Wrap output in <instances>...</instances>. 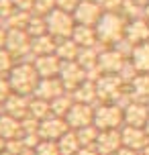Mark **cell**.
Wrapping results in <instances>:
<instances>
[{
    "instance_id": "obj_1",
    "label": "cell",
    "mask_w": 149,
    "mask_h": 155,
    "mask_svg": "<svg viewBox=\"0 0 149 155\" xmlns=\"http://www.w3.org/2000/svg\"><path fill=\"white\" fill-rule=\"evenodd\" d=\"M127 21L121 12H104L100 16V21L96 25V35H98V43L106 47L117 45L121 39H125V29Z\"/></svg>"
},
{
    "instance_id": "obj_2",
    "label": "cell",
    "mask_w": 149,
    "mask_h": 155,
    "mask_svg": "<svg viewBox=\"0 0 149 155\" xmlns=\"http://www.w3.org/2000/svg\"><path fill=\"white\" fill-rule=\"evenodd\" d=\"M39 74L35 70L33 61H16L12 71L8 74V82L12 86L15 94H23V96H33L37 86H39Z\"/></svg>"
},
{
    "instance_id": "obj_3",
    "label": "cell",
    "mask_w": 149,
    "mask_h": 155,
    "mask_svg": "<svg viewBox=\"0 0 149 155\" xmlns=\"http://www.w3.org/2000/svg\"><path fill=\"white\" fill-rule=\"evenodd\" d=\"M94 127L98 131H110V129H123L125 127V114L117 102H100L94 106Z\"/></svg>"
},
{
    "instance_id": "obj_4",
    "label": "cell",
    "mask_w": 149,
    "mask_h": 155,
    "mask_svg": "<svg viewBox=\"0 0 149 155\" xmlns=\"http://www.w3.org/2000/svg\"><path fill=\"white\" fill-rule=\"evenodd\" d=\"M45 25H47V33L51 37H55L57 41H59V39L71 37V33L76 29L74 15H71V12H65V10H59V8L51 10V12L45 16Z\"/></svg>"
},
{
    "instance_id": "obj_5",
    "label": "cell",
    "mask_w": 149,
    "mask_h": 155,
    "mask_svg": "<svg viewBox=\"0 0 149 155\" xmlns=\"http://www.w3.org/2000/svg\"><path fill=\"white\" fill-rule=\"evenodd\" d=\"M6 49L16 57V61H33L31 55V35L23 29H8Z\"/></svg>"
},
{
    "instance_id": "obj_6",
    "label": "cell",
    "mask_w": 149,
    "mask_h": 155,
    "mask_svg": "<svg viewBox=\"0 0 149 155\" xmlns=\"http://www.w3.org/2000/svg\"><path fill=\"white\" fill-rule=\"evenodd\" d=\"M125 82L118 78V74H102L96 80L98 90V102H117V98L125 92Z\"/></svg>"
},
{
    "instance_id": "obj_7",
    "label": "cell",
    "mask_w": 149,
    "mask_h": 155,
    "mask_svg": "<svg viewBox=\"0 0 149 155\" xmlns=\"http://www.w3.org/2000/svg\"><path fill=\"white\" fill-rule=\"evenodd\" d=\"M76 25H86V27H96L100 16L104 15L98 0H80L78 8L71 12Z\"/></svg>"
},
{
    "instance_id": "obj_8",
    "label": "cell",
    "mask_w": 149,
    "mask_h": 155,
    "mask_svg": "<svg viewBox=\"0 0 149 155\" xmlns=\"http://www.w3.org/2000/svg\"><path fill=\"white\" fill-rule=\"evenodd\" d=\"M65 123L70 124V129H74V131L94 124V106L84 104V102H74L70 112L65 114Z\"/></svg>"
},
{
    "instance_id": "obj_9",
    "label": "cell",
    "mask_w": 149,
    "mask_h": 155,
    "mask_svg": "<svg viewBox=\"0 0 149 155\" xmlns=\"http://www.w3.org/2000/svg\"><path fill=\"white\" fill-rule=\"evenodd\" d=\"M68 131H70V124L61 116L49 114L47 118H43L39 123V135L43 141H59Z\"/></svg>"
},
{
    "instance_id": "obj_10",
    "label": "cell",
    "mask_w": 149,
    "mask_h": 155,
    "mask_svg": "<svg viewBox=\"0 0 149 155\" xmlns=\"http://www.w3.org/2000/svg\"><path fill=\"white\" fill-rule=\"evenodd\" d=\"M59 80H61L63 88L68 90V92H71V90H76L84 80H88L86 78V70L80 65L78 61H63L61 63V70H59Z\"/></svg>"
},
{
    "instance_id": "obj_11",
    "label": "cell",
    "mask_w": 149,
    "mask_h": 155,
    "mask_svg": "<svg viewBox=\"0 0 149 155\" xmlns=\"http://www.w3.org/2000/svg\"><path fill=\"white\" fill-rule=\"evenodd\" d=\"M127 57L118 53L114 47H102L100 55H98V70L102 74H118L125 65Z\"/></svg>"
},
{
    "instance_id": "obj_12",
    "label": "cell",
    "mask_w": 149,
    "mask_h": 155,
    "mask_svg": "<svg viewBox=\"0 0 149 155\" xmlns=\"http://www.w3.org/2000/svg\"><path fill=\"white\" fill-rule=\"evenodd\" d=\"M96 151L100 155H114L118 149L123 147V137L121 129H110V131H100L96 139Z\"/></svg>"
},
{
    "instance_id": "obj_13",
    "label": "cell",
    "mask_w": 149,
    "mask_h": 155,
    "mask_svg": "<svg viewBox=\"0 0 149 155\" xmlns=\"http://www.w3.org/2000/svg\"><path fill=\"white\" fill-rule=\"evenodd\" d=\"M121 137H123V145L129 149H135L141 153L143 149L149 145V135L145 133L143 127H123L121 129Z\"/></svg>"
},
{
    "instance_id": "obj_14",
    "label": "cell",
    "mask_w": 149,
    "mask_h": 155,
    "mask_svg": "<svg viewBox=\"0 0 149 155\" xmlns=\"http://www.w3.org/2000/svg\"><path fill=\"white\" fill-rule=\"evenodd\" d=\"M61 63L63 61L55 53L33 57V65H35L39 78H57L59 76V70H61Z\"/></svg>"
},
{
    "instance_id": "obj_15",
    "label": "cell",
    "mask_w": 149,
    "mask_h": 155,
    "mask_svg": "<svg viewBox=\"0 0 149 155\" xmlns=\"http://www.w3.org/2000/svg\"><path fill=\"white\" fill-rule=\"evenodd\" d=\"M63 92H68V90L63 88V84H61L59 78H41L39 86H37V90H35L33 96L51 102V100H55L57 96H61Z\"/></svg>"
},
{
    "instance_id": "obj_16",
    "label": "cell",
    "mask_w": 149,
    "mask_h": 155,
    "mask_svg": "<svg viewBox=\"0 0 149 155\" xmlns=\"http://www.w3.org/2000/svg\"><path fill=\"white\" fill-rule=\"evenodd\" d=\"M29 104H31V96H23V94L12 92L10 98L2 104V110H4L6 114L18 118V120H23V118L29 116Z\"/></svg>"
},
{
    "instance_id": "obj_17",
    "label": "cell",
    "mask_w": 149,
    "mask_h": 155,
    "mask_svg": "<svg viewBox=\"0 0 149 155\" xmlns=\"http://www.w3.org/2000/svg\"><path fill=\"white\" fill-rule=\"evenodd\" d=\"M125 114V124L127 127H145V123L149 120V108L143 102H131L123 108Z\"/></svg>"
},
{
    "instance_id": "obj_18",
    "label": "cell",
    "mask_w": 149,
    "mask_h": 155,
    "mask_svg": "<svg viewBox=\"0 0 149 155\" xmlns=\"http://www.w3.org/2000/svg\"><path fill=\"white\" fill-rule=\"evenodd\" d=\"M125 39H129L133 45H141L149 41V21L147 18H135L129 21L125 29Z\"/></svg>"
},
{
    "instance_id": "obj_19",
    "label": "cell",
    "mask_w": 149,
    "mask_h": 155,
    "mask_svg": "<svg viewBox=\"0 0 149 155\" xmlns=\"http://www.w3.org/2000/svg\"><path fill=\"white\" fill-rule=\"evenodd\" d=\"M0 137L4 141H12V139L23 137V123L18 118H15V116L2 112L0 114Z\"/></svg>"
},
{
    "instance_id": "obj_20",
    "label": "cell",
    "mask_w": 149,
    "mask_h": 155,
    "mask_svg": "<svg viewBox=\"0 0 149 155\" xmlns=\"http://www.w3.org/2000/svg\"><path fill=\"white\" fill-rule=\"evenodd\" d=\"M71 96H74L76 102H84V104H92V106L100 104V102H98L96 82H92V80H84L76 90H71Z\"/></svg>"
},
{
    "instance_id": "obj_21",
    "label": "cell",
    "mask_w": 149,
    "mask_h": 155,
    "mask_svg": "<svg viewBox=\"0 0 149 155\" xmlns=\"http://www.w3.org/2000/svg\"><path fill=\"white\" fill-rule=\"evenodd\" d=\"M129 92L133 102H149V74H139L133 82L129 84Z\"/></svg>"
},
{
    "instance_id": "obj_22",
    "label": "cell",
    "mask_w": 149,
    "mask_h": 155,
    "mask_svg": "<svg viewBox=\"0 0 149 155\" xmlns=\"http://www.w3.org/2000/svg\"><path fill=\"white\" fill-rule=\"evenodd\" d=\"M55 47H57V39L51 37L49 33H45V35H39V37H33V39H31V55H33V57L55 53Z\"/></svg>"
},
{
    "instance_id": "obj_23",
    "label": "cell",
    "mask_w": 149,
    "mask_h": 155,
    "mask_svg": "<svg viewBox=\"0 0 149 155\" xmlns=\"http://www.w3.org/2000/svg\"><path fill=\"white\" fill-rule=\"evenodd\" d=\"M71 39L80 47H96L98 45V35L96 27H86V25H76V29L71 33Z\"/></svg>"
},
{
    "instance_id": "obj_24",
    "label": "cell",
    "mask_w": 149,
    "mask_h": 155,
    "mask_svg": "<svg viewBox=\"0 0 149 155\" xmlns=\"http://www.w3.org/2000/svg\"><path fill=\"white\" fill-rule=\"evenodd\" d=\"M80 49H82V47H80L71 37L59 39V41H57V47H55V55H57L61 61H76L78 55H80Z\"/></svg>"
},
{
    "instance_id": "obj_25",
    "label": "cell",
    "mask_w": 149,
    "mask_h": 155,
    "mask_svg": "<svg viewBox=\"0 0 149 155\" xmlns=\"http://www.w3.org/2000/svg\"><path fill=\"white\" fill-rule=\"evenodd\" d=\"M131 61H133V65L137 68L139 74H149V41L141 43V45H135Z\"/></svg>"
},
{
    "instance_id": "obj_26",
    "label": "cell",
    "mask_w": 149,
    "mask_h": 155,
    "mask_svg": "<svg viewBox=\"0 0 149 155\" xmlns=\"http://www.w3.org/2000/svg\"><path fill=\"white\" fill-rule=\"evenodd\" d=\"M74 96H71V92H63L61 96H57L55 100H51L49 104H51V114L55 116H61V118H65V114L70 112V108L74 106Z\"/></svg>"
},
{
    "instance_id": "obj_27",
    "label": "cell",
    "mask_w": 149,
    "mask_h": 155,
    "mask_svg": "<svg viewBox=\"0 0 149 155\" xmlns=\"http://www.w3.org/2000/svg\"><path fill=\"white\" fill-rule=\"evenodd\" d=\"M57 145H59L61 155H76V151L82 147L80 145V139H78V133L74 131V129H70V131L65 133L61 139L57 141Z\"/></svg>"
},
{
    "instance_id": "obj_28",
    "label": "cell",
    "mask_w": 149,
    "mask_h": 155,
    "mask_svg": "<svg viewBox=\"0 0 149 155\" xmlns=\"http://www.w3.org/2000/svg\"><path fill=\"white\" fill-rule=\"evenodd\" d=\"M51 114V104L43 98H37V96H31V104H29V116H33L35 120H43Z\"/></svg>"
},
{
    "instance_id": "obj_29",
    "label": "cell",
    "mask_w": 149,
    "mask_h": 155,
    "mask_svg": "<svg viewBox=\"0 0 149 155\" xmlns=\"http://www.w3.org/2000/svg\"><path fill=\"white\" fill-rule=\"evenodd\" d=\"M31 15L33 12H27V10H18L16 8L12 15L6 18V29H23V31H27V25H29V21H31Z\"/></svg>"
},
{
    "instance_id": "obj_30",
    "label": "cell",
    "mask_w": 149,
    "mask_h": 155,
    "mask_svg": "<svg viewBox=\"0 0 149 155\" xmlns=\"http://www.w3.org/2000/svg\"><path fill=\"white\" fill-rule=\"evenodd\" d=\"M78 139H80V145L82 147H94L96 145V139H98V129H96L94 124H90V127H84V129H78Z\"/></svg>"
},
{
    "instance_id": "obj_31",
    "label": "cell",
    "mask_w": 149,
    "mask_h": 155,
    "mask_svg": "<svg viewBox=\"0 0 149 155\" xmlns=\"http://www.w3.org/2000/svg\"><path fill=\"white\" fill-rule=\"evenodd\" d=\"M27 33L33 37H39V35H45L47 33V25H45V16H39L33 12L31 15V21H29V25H27Z\"/></svg>"
},
{
    "instance_id": "obj_32",
    "label": "cell",
    "mask_w": 149,
    "mask_h": 155,
    "mask_svg": "<svg viewBox=\"0 0 149 155\" xmlns=\"http://www.w3.org/2000/svg\"><path fill=\"white\" fill-rule=\"evenodd\" d=\"M15 65H16V57L15 55L10 53L6 47L0 49V76H8Z\"/></svg>"
},
{
    "instance_id": "obj_33",
    "label": "cell",
    "mask_w": 149,
    "mask_h": 155,
    "mask_svg": "<svg viewBox=\"0 0 149 155\" xmlns=\"http://www.w3.org/2000/svg\"><path fill=\"white\" fill-rule=\"evenodd\" d=\"M35 155H61L57 141H41L35 147Z\"/></svg>"
},
{
    "instance_id": "obj_34",
    "label": "cell",
    "mask_w": 149,
    "mask_h": 155,
    "mask_svg": "<svg viewBox=\"0 0 149 155\" xmlns=\"http://www.w3.org/2000/svg\"><path fill=\"white\" fill-rule=\"evenodd\" d=\"M137 76H139L137 68L133 65V61H131V59H127L125 65H123V70L118 71V78H121V80L125 82V86H129V84H131V82H133V80H135Z\"/></svg>"
},
{
    "instance_id": "obj_35",
    "label": "cell",
    "mask_w": 149,
    "mask_h": 155,
    "mask_svg": "<svg viewBox=\"0 0 149 155\" xmlns=\"http://www.w3.org/2000/svg\"><path fill=\"white\" fill-rule=\"evenodd\" d=\"M51 10H55V0H35L33 12L39 16H47Z\"/></svg>"
},
{
    "instance_id": "obj_36",
    "label": "cell",
    "mask_w": 149,
    "mask_h": 155,
    "mask_svg": "<svg viewBox=\"0 0 149 155\" xmlns=\"http://www.w3.org/2000/svg\"><path fill=\"white\" fill-rule=\"evenodd\" d=\"M10 94H12V86L8 82V76H0V104H4L10 98Z\"/></svg>"
},
{
    "instance_id": "obj_37",
    "label": "cell",
    "mask_w": 149,
    "mask_h": 155,
    "mask_svg": "<svg viewBox=\"0 0 149 155\" xmlns=\"http://www.w3.org/2000/svg\"><path fill=\"white\" fill-rule=\"evenodd\" d=\"M15 10H16V6H15L12 0H0V18H2L4 23H6V18L12 15Z\"/></svg>"
},
{
    "instance_id": "obj_38",
    "label": "cell",
    "mask_w": 149,
    "mask_h": 155,
    "mask_svg": "<svg viewBox=\"0 0 149 155\" xmlns=\"http://www.w3.org/2000/svg\"><path fill=\"white\" fill-rule=\"evenodd\" d=\"M80 0H55V8L59 10H65V12H74L78 8Z\"/></svg>"
},
{
    "instance_id": "obj_39",
    "label": "cell",
    "mask_w": 149,
    "mask_h": 155,
    "mask_svg": "<svg viewBox=\"0 0 149 155\" xmlns=\"http://www.w3.org/2000/svg\"><path fill=\"white\" fill-rule=\"evenodd\" d=\"M15 2V6L18 10H27V12H33V4H35V0H12Z\"/></svg>"
},
{
    "instance_id": "obj_40",
    "label": "cell",
    "mask_w": 149,
    "mask_h": 155,
    "mask_svg": "<svg viewBox=\"0 0 149 155\" xmlns=\"http://www.w3.org/2000/svg\"><path fill=\"white\" fill-rule=\"evenodd\" d=\"M6 39H8V29H6V25H2L0 27V49L6 47Z\"/></svg>"
},
{
    "instance_id": "obj_41",
    "label": "cell",
    "mask_w": 149,
    "mask_h": 155,
    "mask_svg": "<svg viewBox=\"0 0 149 155\" xmlns=\"http://www.w3.org/2000/svg\"><path fill=\"white\" fill-rule=\"evenodd\" d=\"M76 155H100V153L96 151V147H80Z\"/></svg>"
},
{
    "instance_id": "obj_42",
    "label": "cell",
    "mask_w": 149,
    "mask_h": 155,
    "mask_svg": "<svg viewBox=\"0 0 149 155\" xmlns=\"http://www.w3.org/2000/svg\"><path fill=\"white\" fill-rule=\"evenodd\" d=\"M114 155H139V151H135V149H129V147H125V145H123V147L118 149Z\"/></svg>"
},
{
    "instance_id": "obj_43",
    "label": "cell",
    "mask_w": 149,
    "mask_h": 155,
    "mask_svg": "<svg viewBox=\"0 0 149 155\" xmlns=\"http://www.w3.org/2000/svg\"><path fill=\"white\" fill-rule=\"evenodd\" d=\"M4 149H6V141H4V139H2V137H0V153H2Z\"/></svg>"
},
{
    "instance_id": "obj_44",
    "label": "cell",
    "mask_w": 149,
    "mask_h": 155,
    "mask_svg": "<svg viewBox=\"0 0 149 155\" xmlns=\"http://www.w3.org/2000/svg\"><path fill=\"white\" fill-rule=\"evenodd\" d=\"M143 8H145V18H147V21H149V2H147V4H145V6H143Z\"/></svg>"
},
{
    "instance_id": "obj_45",
    "label": "cell",
    "mask_w": 149,
    "mask_h": 155,
    "mask_svg": "<svg viewBox=\"0 0 149 155\" xmlns=\"http://www.w3.org/2000/svg\"><path fill=\"white\" fill-rule=\"evenodd\" d=\"M133 2H137V4H141V6H145V4H147L149 0H133Z\"/></svg>"
},
{
    "instance_id": "obj_46",
    "label": "cell",
    "mask_w": 149,
    "mask_h": 155,
    "mask_svg": "<svg viewBox=\"0 0 149 155\" xmlns=\"http://www.w3.org/2000/svg\"><path fill=\"white\" fill-rule=\"evenodd\" d=\"M143 129H145V133H147V135H149V120H147V123H145V127H143Z\"/></svg>"
},
{
    "instance_id": "obj_47",
    "label": "cell",
    "mask_w": 149,
    "mask_h": 155,
    "mask_svg": "<svg viewBox=\"0 0 149 155\" xmlns=\"http://www.w3.org/2000/svg\"><path fill=\"white\" fill-rule=\"evenodd\" d=\"M141 153H145V155H149V145H147V147H145V149H143Z\"/></svg>"
},
{
    "instance_id": "obj_48",
    "label": "cell",
    "mask_w": 149,
    "mask_h": 155,
    "mask_svg": "<svg viewBox=\"0 0 149 155\" xmlns=\"http://www.w3.org/2000/svg\"><path fill=\"white\" fill-rule=\"evenodd\" d=\"M2 112H4V110H2V104H0V114H2Z\"/></svg>"
},
{
    "instance_id": "obj_49",
    "label": "cell",
    "mask_w": 149,
    "mask_h": 155,
    "mask_svg": "<svg viewBox=\"0 0 149 155\" xmlns=\"http://www.w3.org/2000/svg\"><path fill=\"white\" fill-rule=\"evenodd\" d=\"M2 25H4V21H2V18H0V27H2Z\"/></svg>"
},
{
    "instance_id": "obj_50",
    "label": "cell",
    "mask_w": 149,
    "mask_h": 155,
    "mask_svg": "<svg viewBox=\"0 0 149 155\" xmlns=\"http://www.w3.org/2000/svg\"><path fill=\"white\" fill-rule=\"evenodd\" d=\"M147 108H149V102H147Z\"/></svg>"
},
{
    "instance_id": "obj_51",
    "label": "cell",
    "mask_w": 149,
    "mask_h": 155,
    "mask_svg": "<svg viewBox=\"0 0 149 155\" xmlns=\"http://www.w3.org/2000/svg\"><path fill=\"white\" fill-rule=\"evenodd\" d=\"M139 155H145V153H139Z\"/></svg>"
}]
</instances>
